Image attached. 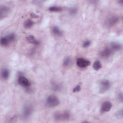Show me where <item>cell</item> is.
I'll list each match as a JSON object with an SVG mask.
<instances>
[{"mask_svg":"<svg viewBox=\"0 0 123 123\" xmlns=\"http://www.w3.org/2000/svg\"><path fill=\"white\" fill-rule=\"evenodd\" d=\"M71 114L68 111H65L62 112H56L54 114V118L57 121H65L70 119Z\"/></svg>","mask_w":123,"mask_h":123,"instance_id":"4","label":"cell"},{"mask_svg":"<svg viewBox=\"0 0 123 123\" xmlns=\"http://www.w3.org/2000/svg\"><path fill=\"white\" fill-rule=\"evenodd\" d=\"M119 20V18L117 16H112L108 18L105 22L106 26L111 27L116 24Z\"/></svg>","mask_w":123,"mask_h":123,"instance_id":"6","label":"cell"},{"mask_svg":"<svg viewBox=\"0 0 123 123\" xmlns=\"http://www.w3.org/2000/svg\"><path fill=\"white\" fill-rule=\"evenodd\" d=\"M49 11L51 12H59L62 11V8L59 6H53L49 8Z\"/></svg>","mask_w":123,"mask_h":123,"instance_id":"17","label":"cell"},{"mask_svg":"<svg viewBox=\"0 0 123 123\" xmlns=\"http://www.w3.org/2000/svg\"><path fill=\"white\" fill-rule=\"evenodd\" d=\"M34 24V22L31 19H28L26 20L24 23V26L26 28H30Z\"/></svg>","mask_w":123,"mask_h":123,"instance_id":"16","label":"cell"},{"mask_svg":"<svg viewBox=\"0 0 123 123\" xmlns=\"http://www.w3.org/2000/svg\"><path fill=\"white\" fill-rule=\"evenodd\" d=\"M112 104L108 101H106L102 103L101 106V112L102 113L109 111L112 108Z\"/></svg>","mask_w":123,"mask_h":123,"instance_id":"11","label":"cell"},{"mask_svg":"<svg viewBox=\"0 0 123 123\" xmlns=\"http://www.w3.org/2000/svg\"><path fill=\"white\" fill-rule=\"evenodd\" d=\"M90 64V62L84 58H79L76 61V65L80 68H86Z\"/></svg>","mask_w":123,"mask_h":123,"instance_id":"7","label":"cell"},{"mask_svg":"<svg viewBox=\"0 0 123 123\" xmlns=\"http://www.w3.org/2000/svg\"><path fill=\"white\" fill-rule=\"evenodd\" d=\"M30 16H31L32 18H37V17H38V15H37V14H35V13H31V14H30Z\"/></svg>","mask_w":123,"mask_h":123,"instance_id":"26","label":"cell"},{"mask_svg":"<svg viewBox=\"0 0 123 123\" xmlns=\"http://www.w3.org/2000/svg\"><path fill=\"white\" fill-rule=\"evenodd\" d=\"M93 66L94 69L95 70H97V71L99 70L102 67L101 64L100 62H99V61H98V60H97L94 62Z\"/></svg>","mask_w":123,"mask_h":123,"instance_id":"18","label":"cell"},{"mask_svg":"<svg viewBox=\"0 0 123 123\" xmlns=\"http://www.w3.org/2000/svg\"><path fill=\"white\" fill-rule=\"evenodd\" d=\"M71 62V60L70 57H65L63 61V65L65 67H67L70 64Z\"/></svg>","mask_w":123,"mask_h":123,"instance_id":"21","label":"cell"},{"mask_svg":"<svg viewBox=\"0 0 123 123\" xmlns=\"http://www.w3.org/2000/svg\"><path fill=\"white\" fill-rule=\"evenodd\" d=\"M77 11H78V9H77V7H74V6L70 7L68 10V12H69V14L71 15H74L76 14L77 12Z\"/></svg>","mask_w":123,"mask_h":123,"instance_id":"19","label":"cell"},{"mask_svg":"<svg viewBox=\"0 0 123 123\" xmlns=\"http://www.w3.org/2000/svg\"><path fill=\"white\" fill-rule=\"evenodd\" d=\"M110 47L113 52H116L122 49V45L121 43L117 42H111L110 44Z\"/></svg>","mask_w":123,"mask_h":123,"instance_id":"12","label":"cell"},{"mask_svg":"<svg viewBox=\"0 0 123 123\" xmlns=\"http://www.w3.org/2000/svg\"><path fill=\"white\" fill-rule=\"evenodd\" d=\"M59 99L54 95H49L46 99V104L49 107H55L59 105Z\"/></svg>","mask_w":123,"mask_h":123,"instance_id":"2","label":"cell"},{"mask_svg":"<svg viewBox=\"0 0 123 123\" xmlns=\"http://www.w3.org/2000/svg\"><path fill=\"white\" fill-rule=\"evenodd\" d=\"M18 83L22 86L26 88H28L30 86V82L26 77L21 76H19L18 79Z\"/></svg>","mask_w":123,"mask_h":123,"instance_id":"9","label":"cell"},{"mask_svg":"<svg viewBox=\"0 0 123 123\" xmlns=\"http://www.w3.org/2000/svg\"><path fill=\"white\" fill-rule=\"evenodd\" d=\"M10 12V8L5 5H1L0 7V18L2 19L7 17Z\"/></svg>","mask_w":123,"mask_h":123,"instance_id":"8","label":"cell"},{"mask_svg":"<svg viewBox=\"0 0 123 123\" xmlns=\"http://www.w3.org/2000/svg\"><path fill=\"white\" fill-rule=\"evenodd\" d=\"M26 39L28 43L33 45H37L39 44V42L37 39H36V38L33 35H29L27 36L26 37Z\"/></svg>","mask_w":123,"mask_h":123,"instance_id":"13","label":"cell"},{"mask_svg":"<svg viewBox=\"0 0 123 123\" xmlns=\"http://www.w3.org/2000/svg\"><path fill=\"white\" fill-rule=\"evenodd\" d=\"M118 99L120 102H123V94L120 92L118 95Z\"/></svg>","mask_w":123,"mask_h":123,"instance_id":"25","label":"cell"},{"mask_svg":"<svg viewBox=\"0 0 123 123\" xmlns=\"http://www.w3.org/2000/svg\"><path fill=\"white\" fill-rule=\"evenodd\" d=\"M114 52L111 50L110 47H106L100 52V55L103 58H108L110 57Z\"/></svg>","mask_w":123,"mask_h":123,"instance_id":"10","label":"cell"},{"mask_svg":"<svg viewBox=\"0 0 123 123\" xmlns=\"http://www.w3.org/2000/svg\"><path fill=\"white\" fill-rule=\"evenodd\" d=\"M91 44V41L89 40H85L83 43V47L84 48H86L88 47Z\"/></svg>","mask_w":123,"mask_h":123,"instance_id":"23","label":"cell"},{"mask_svg":"<svg viewBox=\"0 0 123 123\" xmlns=\"http://www.w3.org/2000/svg\"><path fill=\"white\" fill-rule=\"evenodd\" d=\"M111 85L110 82L107 79H103L99 83V92L103 93L108 91L111 87Z\"/></svg>","mask_w":123,"mask_h":123,"instance_id":"5","label":"cell"},{"mask_svg":"<svg viewBox=\"0 0 123 123\" xmlns=\"http://www.w3.org/2000/svg\"><path fill=\"white\" fill-rule=\"evenodd\" d=\"M16 38V36L14 33H10L7 36L2 37L0 38V44L3 46H7L13 41Z\"/></svg>","mask_w":123,"mask_h":123,"instance_id":"1","label":"cell"},{"mask_svg":"<svg viewBox=\"0 0 123 123\" xmlns=\"http://www.w3.org/2000/svg\"><path fill=\"white\" fill-rule=\"evenodd\" d=\"M1 75L2 78L4 80H7L10 76V71L8 69L4 68L1 70Z\"/></svg>","mask_w":123,"mask_h":123,"instance_id":"14","label":"cell"},{"mask_svg":"<svg viewBox=\"0 0 123 123\" xmlns=\"http://www.w3.org/2000/svg\"><path fill=\"white\" fill-rule=\"evenodd\" d=\"M81 90V86L80 85H77L75 87H74L73 90V92L76 93L79 92Z\"/></svg>","mask_w":123,"mask_h":123,"instance_id":"24","label":"cell"},{"mask_svg":"<svg viewBox=\"0 0 123 123\" xmlns=\"http://www.w3.org/2000/svg\"><path fill=\"white\" fill-rule=\"evenodd\" d=\"M115 116H116L118 118H119V119L123 118V110L121 109V110L118 111H117L116 113H115Z\"/></svg>","mask_w":123,"mask_h":123,"instance_id":"22","label":"cell"},{"mask_svg":"<svg viewBox=\"0 0 123 123\" xmlns=\"http://www.w3.org/2000/svg\"><path fill=\"white\" fill-rule=\"evenodd\" d=\"M52 89L55 91H58L61 90V85L57 83H53L52 84Z\"/></svg>","mask_w":123,"mask_h":123,"instance_id":"20","label":"cell"},{"mask_svg":"<svg viewBox=\"0 0 123 123\" xmlns=\"http://www.w3.org/2000/svg\"><path fill=\"white\" fill-rule=\"evenodd\" d=\"M51 31L53 35L55 36L60 37L62 36V32L61 31V30L57 26H54L52 27Z\"/></svg>","mask_w":123,"mask_h":123,"instance_id":"15","label":"cell"},{"mask_svg":"<svg viewBox=\"0 0 123 123\" xmlns=\"http://www.w3.org/2000/svg\"><path fill=\"white\" fill-rule=\"evenodd\" d=\"M34 111V108L33 106L29 104H25L23 108L22 115L24 118L27 119L29 118L32 114Z\"/></svg>","mask_w":123,"mask_h":123,"instance_id":"3","label":"cell"}]
</instances>
